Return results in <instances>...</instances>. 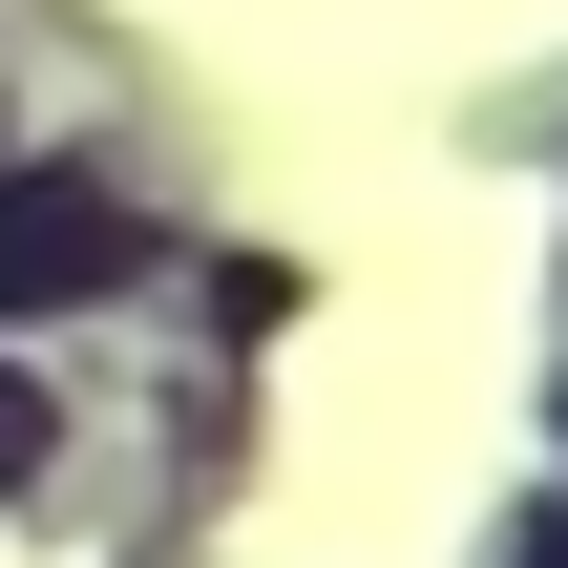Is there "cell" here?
Instances as JSON below:
<instances>
[{"label": "cell", "instance_id": "1", "mask_svg": "<svg viewBox=\"0 0 568 568\" xmlns=\"http://www.w3.org/2000/svg\"><path fill=\"white\" fill-rule=\"evenodd\" d=\"M148 232H126V190H84V169H21V211H0V316L21 295H105Z\"/></svg>", "mask_w": 568, "mask_h": 568}]
</instances>
